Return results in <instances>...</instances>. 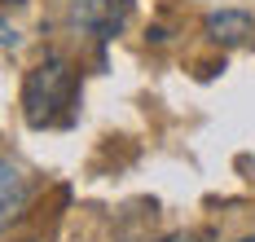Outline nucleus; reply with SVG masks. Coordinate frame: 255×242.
<instances>
[{
    "mask_svg": "<svg viewBox=\"0 0 255 242\" xmlns=\"http://www.w3.org/2000/svg\"><path fill=\"white\" fill-rule=\"evenodd\" d=\"M13 40H18V35H13V27H4V22H0V44H13Z\"/></svg>",
    "mask_w": 255,
    "mask_h": 242,
    "instance_id": "obj_5",
    "label": "nucleus"
},
{
    "mask_svg": "<svg viewBox=\"0 0 255 242\" xmlns=\"http://www.w3.org/2000/svg\"><path fill=\"white\" fill-rule=\"evenodd\" d=\"M66 97H71V62H66V57L53 53V57H44L40 66H31L26 88H22V106H26V119H31L35 128L53 123L57 106H66Z\"/></svg>",
    "mask_w": 255,
    "mask_h": 242,
    "instance_id": "obj_1",
    "label": "nucleus"
},
{
    "mask_svg": "<svg viewBox=\"0 0 255 242\" xmlns=\"http://www.w3.org/2000/svg\"><path fill=\"white\" fill-rule=\"evenodd\" d=\"M26 207V185L22 176H18V167H9V163L0 159V229L9 225V220H18Z\"/></svg>",
    "mask_w": 255,
    "mask_h": 242,
    "instance_id": "obj_3",
    "label": "nucleus"
},
{
    "mask_svg": "<svg viewBox=\"0 0 255 242\" xmlns=\"http://www.w3.org/2000/svg\"><path fill=\"white\" fill-rule=\"evenodd\" d=\"M251 31H255V22L247 18V13H238V9H220V13L207 18V35L220 40V44H242Z\"/></svg>",
    "mask_w": 255,
    "mask_h": 242,
    "instance_id": "obj_4",
    "label": "nucleus"
},
{
    "mask_svg": "<svg viewBox=\"0 0 255 242\" xmlns=\"http://www.w3.org/2000/svg\"><path fill=\"white\" fill-rule=\"evenodd\" d=\"M75 22L88 27L93 35H115L124 27V13H128V0H75Z\"/></svg>",
    "mask_w": 255,
    "mask_h": 242,
    "instance_id": "obj_2",
    "label": "nucleus"
},
{
    "mask_svg": "<svg viewBox=\"0 0 255 242\" xmlns=\"http://www.w3.org/2000/svg\"><path fill=\"white\" fill-rule=\"evenodd\" d=\"M167 242H194V238H167Z\"/></svg>",
    "mask_w": 255,
    "mask_h": 242,
    "instance_id": "obj_6",
    "label": "nucleus"
},
{
    "mask_svg": "<svg viewBox=\"0 0 255 242\" xmlns=\"http://www.w3.org/2000/svg\"><path fill=\"white\" fill-rule=\"evenodd\" d=\"M238 242H255V238H238Z\"/></svg>",
    "mask_w": 255,
    "mask_h": 242,
    "instance_id": "obj_7",
    "label": "nucleus"
}]
</instances>
